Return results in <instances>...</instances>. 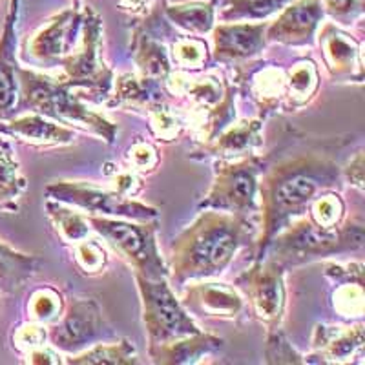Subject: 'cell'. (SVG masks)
Segmentation results:
<instances>
[{
	"mask_svg": "<svg viewBox=\"0 0 365 365\" xmlns=\"http://www.w3.org/2000/svg\"><path fill=\"white\" fill-rule=\"evenodd\" d=\"M341 168L336 159L322 152L299 154L274 165L259 182V234L254 259H262L274 236L307 212L322 192L338 190Z\"/></svg>",
	"mask_w": 365,
	"mask_h": 365,
	"instance_id": "1",
	"label": "cell"
},
{
	"mask_svg": "<svg viewBox=\"0 0 365 365\" xmlns=\"http://www.w3.org/2000/svg\"><path fill=\"white\" fill-rule=\"evenodd\" d=\"M250 217L220 210L201 212L170 247L168 278L178 285L188 279L220 276L241 247L256 241Z\"/></svg>",
	"mask_w": 365,
	"mask_h": 365,
	"instance_id": "2",
	"label": "cell"
},
{
	"mask_svg": "<svg viewBox=\"0 0 365 365\" xmlns=\"http://www.w3.org/2000/svg\"><path fill=\"white\" fill-rule=\"evenodd\" d=\"M19 99L15 108L37 112L44 117L57 120L61 125H79L84 130L103 137L112 145L117 137V126L106 117L93 112L84 104L75 90L61 81V77L37 73V71L17 68Z\"/></svg>",
	"mask_w": 365,
	"mask_h": 365,
	"instance_id": "3",
	"label": "cell"
},
{
	"mask_svg": "<svg viewBox=\"0 0 365 365\" xmlns=\"http://www.w3.org/2000/svg\"><path fill=\"white\" fill-rule=\"evenodd\" d=\"M364 243L365 230L361 217H345L338 227L325 228L307 216H302L272 237L265 256L272 257L287 269L319 256L356 252L364 249Z\"/></svg>",
	"mask_w": 365,
	"mask_h": 365,
	"instance_id": "4",
	"label": "cell"
},
{
	"mask_svg": "<svg viewBox=\"0 0 365 365\" xmlns=\"http://www.w3.org/2000/svg\"><path fill=\"white\" fill-rule=\"evenodd\" d=\"M103 21L96 9H83L79 41L61 61L63 81L71 90L90 93V99L103 101L110 96L113 73L103 61Z\"/></svg>",
	"mask_w": 365,
	"mask_h": 365,
	"instance_id": "5",
	"label": "cell"
},
{
	"mask_svg": "<svg viewBox=\"0 0 365 365\" xmlns=\"http://www.w3.org/2000/svg\"><path fill=\"white\" fill-rule=\"evenodd\" d=\"M88 223L133 269L146 278H168V267L158 247L154 221H132L88 214Z\"/></svg>",
	"mask_w": 365,
	"mask_h": 365,
	"instance_id": "6",
	"label": "cell"
},
{
	"mask_svg": "<svg viewBox=\"0 0 365 365\" xmlns=\"http://www.w3.org/2000/svg\"><path fill=\"white\" fill-rule=\"evenodd\" d=\"M265 159L252 154L241 159H220L214 168V182L200 203V210H220L250 217L259 212V175Z\"/></svg>",
	"mask_w": 365,
	"mask_h": 365,
	"instance_id": "7",
	"label": "cell"
},
{
	"mask_svg": "<svg viewBox=\"0 0 365 365\" xmlns=\"http://www.w3.org/2000/svg\"><path fill=\"white\" fill-rule=\"evenodd\" d=\"M133 278L141 296L148 349L170 344L201 331L187 309L182 307L181 299L172 291L168 278L154 279L137 272H133Z\"/></svg>",
	"mask_w": 365,
	"mask_h": 365,
	"instance_id": "8",
	"label": "cell"
},
{
	"mask_svg": "<svg viewBox=\"0 0 365 365\" xmlns=\"http://www.w3.org/2000/svg\"><path fill=\"white\" fill-rule=\"evenodd\" d=\"M46 195L50 200L79 208L93 216L120 217L132 221H154L159 216L158 208L132 200L117 190L97 187L96 182L55 181L46 187Z\"/></svg>",
	"mask_w": 365,
	"mask_h": 365,
	"instance_id": "9",
	"label": "cell"
},
{
	"mask_svg": "<svg viewBox=\"0 0 365 365\" xmlns=\"http://www.w3.org/2000/svg\"><path fill=\"white\" fill-rule=\"evenodd\" d=\"M285 267L272 257L254 259V265L236 278V289L249 299L254 318L265 325L267 332L276 331L285 314Z\"/></svg>",
	"mask_w": 365,
	"mask_h": 365,
	"instance_id": "10",
	"label": "cell"
},
{
	"mask_svg": "<svg viewBox=\"0 0 365 365\" xmlns=\"http://www.w3.org/2000/svg\"><path fill=\"white\" fill-rule=\"evenodd\" d=\"M103 331V316L97 302L90 298H70L51 327L48 340L58 351L73 353L93 344Z\"/></svg>",
	"mask_w": 365,
	"mask_h": 365,
	"instance_id": "11",
	"label": "cell"
},
{
	"mask_svg": "<svg viewBox=\"0 0 365 365\" xmlns=\"http://www.w3.org/2000/svg\"><path fill=\"white\" fill-rule=\"evenodd\" d=\"M181 303L188 314L208 322H236L247 309L245 298L236 287L216 282L190 285L185 289Z\"/></svg>",
	"mask_w": 365,
	"mask_h": 365,
	"instance_id": "12",
	"label": "cell"
},
{
	"mask_svg": "<svg viewBox=\"0 0 365 365\" xmlns=\"http://www.w3.org/2000/svg\"><path fill=\"white\" fill-rule=\"evenodd\" d=\"M83 11L77 6L57 13L29 41V53L41 64H58L75 48L81 35Z\"/></svg>",
	"mask_w": 365,
	"mask_h": 365,
	"instance_id": "13",
	"label": "cell"
},
{
	"mask_svg": "<svg viewBox=\"0 0 365 365\" xmlns=\"http://www.w3.org/2000/svg\"><path fill=\"white\" fill-rule=\"evenodd\" d=\"M325 17L322 0H292L279 11L278 19L267 24V42L285 46H311Z\"/></svg>",
	"mask_w": 365,
	"mask_h": 365,
	"instance_id": "14",
	"label": "cell"
},
{
	"mask_svg": "<svg viewBox=\"0 0 365 365\" xmlns=\"http://www.w3.org/2000/svg\"><path fill=\"white\" fill-rule=\"evenodd\" d=\"M325 70L334 81L361 83L364 81V61L361 44L332 22H325L318 34Z\"/></svg>",
	"mask_w": 365,
	"mask_h": 365,
	"instance_id": "15",
	"label": "cell"
},
{
	"mask_svg": "<svg viewBox=\"0 0 365 365\" xmlns=\"http://www.w3.org/2000/svg\"><path fill=\"white\" fill-rule=\"evenodd\" d=\"M267 22H223L212 28L216 63H240L257 57L265 50Z\"/></svg>",
	"mask_w": 365,
	"mask_h": 365,
	"instance_id": "16",
	"label": "cell"
},
{
	"mask_svg": "<svg viewBox=\"0 0 365 365\" xmlns=\"http://www.w3.org/2000/svg\"><path fill=\"white\" fill-rule=\"evenodd\" d=\"M365 341L364 325L358 324L353 327H336V325H316L312 336L311 358L316 364H349L358 353H361Z\"/></svg>",
	"mask_w": 365,
	"mask_h": 365,
	"instance_id": "17",
	"label": "cell"
},
{
	"mask_svg": "<svg viewBox=\"0 0 365 365\" xmlns=\"http://www.w3.org/2000/svg\"><path fill=\"white\" fill-rule=\"evenodd\" d=\"M0 135L15 137L19 141L34 146H61L75 141V130L37 112L2 120Z\"/></svg>",
	"mask_w": 365,
	"mask_h": 365,
	"instance_id": "18",
	"label": "cell"
},
{
	"mask_svg": "<svg viewBox=\"0 0 365 365\" xmlns=\"http://www.w3.org/2000/svg\"><path fill=\"white\" fill-rule=\"evenodd\" d=\"M21 0L9 2L4 29L0 37V115L15 108L19 99L17 83V26Z\"/></svg>",
	"mask_w": 365,
	"mask_h": 365,
	"instance_id": "19",
	"label": "cell"
},
{
	"mask_svg": "<svg viewBox=\"0 0 365 365\" xmlns=\"http://www.w3.org/2000/svg\"><path fill=\"white\" fill-rule=\"evenodd\" d=\"M263 123L259 119H245L236 125H228L220 135L203 145L207 155L220 159H241L252 155L263 145Z\"/></svg>",
	"mask_w": 365,
	"mask_h": 365,
	"instance_id": "20",
	"label": "cell"
},
{
	"mask_svg": "<svg viewBox=\"0 0 365 365\" xmlns=\"http://www.w3.org/2000/svg\"><path fill=\"white\" fill-rule=\"evenodd\" d=\"M132 55L139 68V75L154 81H166L168 75L174 71L170 61V53L165 42L155 37V28L152 22L145 21L143 28H139L133 35Z\"/></svg>",
	"mask_w": 365,
	"mask_h": 365,
	"instance_id": "21",
	"label": "cell"
},
{
	"mask_svg": "<svg viewBox=\"0 0 365 365\" xmlns=\"http://www.w3.org/2000/svg\"><path fill=\"white\" fill-rule=\"evenodd\" d=\"M223 344V338L200 331L195 332V334H190V336L170 341V344L150 347L148 354L154 364L188 365L197 364L203 356H208V354L220 351Z\"/></svg>",
	"mask_w": 365,
	"mask_h": 365,
	"instance_id": "22",
	"label": "cell"
},
{
	"mask_svg": "<svg viewBox=\"0 0 365 365\" xmlns=\"http://www.w3.org/2000/svg\"><path fill=\"white\" fill-rule=\"evenodd\" d=\"M26 188L28 179L22 174L15 150L4 135H0V212L17 214Z\"/></svg>",
	"mask_w": 365,
	"mask_h": 365,
	"instance_id": "23",
	"label": "cell"
},
{
	"mask_svg": "<svg viewBox=\"0 0 365 365\" xmlns=\"http://www.w3.org/2000/svg\"><path fill=\"white\" fill-rule=\"evenodd\" d=\"M113 86V99L108 101V106H146L152 108L154 104L165 101V90L161 88L159 81L148 79L143 75L125 73L117 77Z\"/></svg>",
	"mask_w": 365,
	"mask_h": 365,
	"instance_id": "24",
	"label": "cell"
},
{
	"mask_svg": "<svg viewBox=\"0 0 365 365\" xmlns=\"http://www.w3.org/2000/svg\"><path fill=\"white\" fill-rule=\"evenodd\" d=\"M41 269V259L31 254L19 252L0 241V291L15 294Z\"/></svg>",
	"mask_w": 365,
	"mask_h": 365,
	"instance_id": "25",
	"label": "cell"
},
{
	"mask_svg": "<svg viewBox=\"0 0 365 365\" xmlns=\"http://www.w3.org/2000/svg\"><path fill=\"white\" fill-rule=\"evenodd\" d=\"M163 4V15L179 29L201 37L210 34L216 19V2H185V4Z\"/></svg>",
	"mask_w": 365,
	"mask_h": 365,
	"instance_id": "26",
	"label": "cell"
},
{
	"mask_svg": "<svg viewBox=\"0 0 365 365\" xmlns=\"http://www.w3.org/2000/svg\"><path fill=\"white\" fill-rule=\"evenodd\" d=\"M66 364L71 365H135L137 351L128 340H119L113 344H96L83 353L70 356Z\"/></svg>",
	"mask_w": 365,
	"mask_h": 365,
	"instance_id": "27",
	"label": "cell"
},
{
	"mask_svg": "<svg viewBox=\"0 0 365 365\" xmlns=\"http://www.w3.org/2000/svg\"><path fill=\"white\" fill-rule=\"evenodd\" d=\"M292 0H227L220 13L223 22H256L282 11Z\"/></svg>",
	"mask_w": 365,
	"mask_h": 365,
	"instance_id": "28",
	"label": "cell"
},
{
	"mask_svg": "<svg viewBox=\"0 0 365 365\" xmlns=\"http://www.w3.org/2000/svg\"><path fill=\"white\" fill-rule=\"evenodd\" d=\"M318 68L312 61L303 58V61L296 63L285 77V99L289 101V106L298 108V106L307 104V101L314 97L316 90H318Z\"/></svg>",
	"mask_w": 365,
	"mask_h": 365,
	"instance_id": "29",
	"label": "cell"
},
{
	"mask_svg": "<svg viewBox=\"0 0 365 365\" xmlns=\"http://www.w3.org/2000/svg\"><path fill=\"white\" fill-rule=\"evenodd\" d=\"M250 93L257 101L262 112H270L278 106L282 97L285 99L287 81L283 71L278 68H262L250 75Z\"/></svg>",
	"mask_w": 365,
	"mask_h": 365,
	"instance_id": "30",
	"label": "cell"
},
{
	"mask_svg": "<svg viewBox=\"0 0 365 365\" xmlns=\"http://www.w3.org/2000/svg\"><path fill=\"white\" fill-rule=\"evenodd\" d=\"M46 212H48L53 227L57 228V234L61 236V240L66 241V243H77V241L84 240L90 234L91 227L88 223L86 216L68 208V205L50 200L46 203Z\"/></svg>",
	"mask_w": 365,
	"mask_h": 365,
	"instance_id": "31",
	"label": "cell"
},
{
	"mask_svg": "<svg viewBox=\"0 0 365 365\" xmlns=\"http://www.w3.org/2000/svg\"><path fill=\"white\" fill-rule=\"evenodd\" d=\"M168 51H170L172 63L181 71H190V73L205 68L210 61L207 42L195 35L175 37Z\"/></svg>",
	"mask_w": 365,
	"mask_h": 365,
	"instance_id": "32",
	"label": "cell"
},
{
	"mask_svg": "<svg viewBox=\"0 0 365 365\" xmlns=\"http://www.w3.org/2000/svg\"><path fill=\"white\" fill-rule=\"evenodd\" d=\"M309 220L325 228L338 227L345 220V203L336 190L322 192L309 205Z\"/></svg>",
	"mask_w": 365,
	"mask_h": 365,
	"instance_id": "33",
	"label": "cell"
},
{
	"mask_svg": "<svg viewBox=\"0 0 365 365\" xmlns=\"http://www.w3.org/2000/svg\"><path fill=\"white\" fill-rule=\"evenodd\" d=\"M64 309L63 296L55 291L53 287H41L31 294L28 311L31 322L48 324L51 319H57Z\"/></svg>",
	"mask_w": 365,
	"mask_h": 365,
	"instance_id": "34",
	"label": "cell"
},
{
	"mask_svg": "<svg viewBox=\"0 0 365 365\" xmlns=\"http://www.w3.org/2000/svg\"><path fill=\"white\" fill-rule=\"evenodd\" d=\"M150 128L159 141L168 143L175 141L181 135L185 125L179 120L175 112H172L170 106L163 101L150 108Z\"/></svg>",
	"mask_w": 365,
	"mask_h": 365,
	"instance_id": "35",
	"label": "cell"
},
{
	"mask_svg": "<svg viewBox=\"0 0 365 365\" xmlns=\"http://www.w3.org/2000/svg\"><path fill=\"white\" fill-rule=\"evenodd\" d=\"M75 247V262L84 274H101L106 265H108V254L104 250L99 241L96 240H84L73 243Z\"/></svg>",
	"mask_w": 365,
	"mask_h": 365,
	"instance_id": "36",
	"label": "cell"
},
{
	"mask_svg": "<svg viewBox=\"0 0 365 365\" xmlns=\"http://www.w3.org/2000/svg\"><path fill=\"white\" fill-rule=\"evenodd\" d=\"M267 364H305L292 345L287 341L283 332L279 329L269 331L267 334V347H265Z\"/></svg>",
	"mask_w": 365,
	"mask_h": 365,
	"instance_id": "37",
	"label": "cell"
},
{
	"mask_svg": "<svg viewBox=\"0 0 365 365\" xmlns=\"http://www.w3.org/2000/svg\"><path fill=\"white\" fill-rule=\"evenodd\" d=\"M334 307L341 316H361L364 312V283H341L334 292Z\"/></svg>",
	"mask_w": 365,
	"mask_h": 365,
	"instance_id": "38",
	"label": "cell"
},
{
	"mask_svg": "<svg viewBox=\"0 0 365 365\" xmlns=\"http://www.w3.org/2000/svg\"><path fill=\"white\" fill-rule=\"evenodd\" d=\"M48 340V329L42 327L37 322H31L28 325H22L15 334H13V344L21 353L29 354L35 349L42 347Z\"/></svg>",
	"mask_w": 365,
	"mask_h": 365,
	"instance_id": "39",
	"label": "cell"
},
{
	"mask_svg": "<svg viewBox=\"0 0 365 365\" xmlns=\"http://www.w3.org/2000/svg\"><path fill=\"white\" fill-rule=\"evenodd\" d=\"M128 161L139 172H152L158 168L159 155L158 150L146 141H137L132 148L128 150Z\"/></svg>",
	"mask_w": 365,
	"mask_h": 365,
	"instance_id": "40",
	"label": "cell"
},
{
	"mask_svg": "<svg viewBox=\"0 0 365 365\" xmlns=\"http://www.w3.org/2000/svg\"><path fill=\"white\" fill-rule=\"evenodd\" d=\"M325 276L332 282L341 283H364V263H329L325 267Z\"/></svg>",
	"mask_w": 365,
	"mask_h": 365,
	"instance_id": "41",
	"label": "cell"
},
{
	"mask_svg": "<svg viewBox=\"0 0 365 365\" xmlns=\"http://www.w3.org/2000/svg\"><path fill=\"white\" fill-rule=\"evenodd\" d=\"M325 13H331L334 19L349 21L364 13V0H322Z\"/></svg>",
	"mask_w": 365,
	"mask_h": 365,
	"instance_id": "42",
	"label": "cell"
},
{
	"mask_svg": "<svg viewBox=\"0 0 365 365\" xmlns=\"http://www.w3.org/2000/svg\"><path fill=\"white\" fill-rule=\"evenodd\" d=\"M341 179H347L358 190H364V152L361 150H358L356 155L347 163V166L341 168Z\"/></svg>",
	"mask_w": 365,
	"mask_h": 365,
	"instance_id": "43",
	"label": "cell"
},
{
	"mask_svg": "<svg viewBox=\"0 0 365 365\" xmlns=\"http://www.w3.org/2000/svg\"><path fill=\"white\" fill-rule=\"evenodd\" d=\"M120 6L125 9H128V11H133V13H143L145 9H148L150 6H152V2L154 0H119Z\"/></svg>",
	"mask_w": 365,
	"mask_h": 365,
	"instance_id": "44",
	"label": "cell"
},
{
	"mask_svg": "<svg viewBox=\"0 0 365 365\" xmlns=\"http://www.w3.org/2000/svg\"><path fill=\"white\" fill-rule=\"evenodd\" d=\"M75 2H77V4H79V0H75Z\"/></svg>",
	"mask_w": 365,
	"mask_h": 365,
	"instance_id": "45",
	"label": "cell"
}]
</instances>
